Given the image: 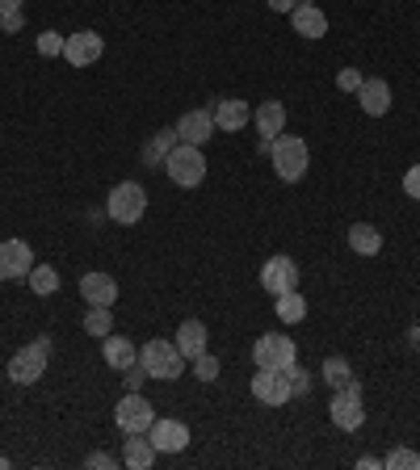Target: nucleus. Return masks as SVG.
<instances>
[{
    "instance_id": "6e6552de",
    "label": "nucleus",
    "mask_w": 420,
    "mask_h": 470,
    "mask_svg": "<svg viewBox=\"0 0 420 470\" xmlns=\"http://www.w3.org/2000/svg\"><path fill=\"white\" fill-rule=\"evenodd\" d=\"M152 420H155V407L147 404L139 391H126L122 395V404L114 407V425H118L126 437H131V433H147Z\"/></svg>"
},
{
    "instance_id": "ddd939ff",
    "label": "nucleus",
    "mask_w": 420,
    "mask_h": 470,
    "mask_svg": "<svg viewBox=\"0 0 420 470\" xmlns=\"http://www.w3.org/2000/svg\"><path fill=\"white\" fill-rule=\"evenodd\" d=\"M147 437H152L155 454H181V449H189V428L181 420H168V415H155Z\"/></svg>"
},
{
    "instance_id": "e433bc0d",
    "label": "nucleus",
    "mask_w": 420,
    "mask_h": 470,
    "mask_svg": "<svg viewBox=\"0 0 420 470\" xmlns=\"http://www.w3.org/2000/svg\"><path fill=\"white\" fill-rule=\"evenodd\" d=\"M122 378H126V391H139V386H144V378H147V370L139 365V361H135L131 370H122Z\"/></svg>"
},
{
    "instance_id": "2f4dec72",
    "label": "nucleus",
    "mask_w": 420,
    "mask_h": 470,
    "mask_svg": "<svg viewBox=\"0 0 420 470\" xmlns=\"http://www.w3.org/2000/svg\"><path fill=\"white\" fill-rule=\"evenodd\" d=\"M64 43H67L64 34H51V30H46V34H38V55H43V59H55V55H64Z\"/></svg>"
},
{
    "instance_id": "b1692460",
    "label": "nucleus",
    "mask_w": 420,
    "mask_h": 470,
    "mask_svg": "<svg viewBox=\"0 0 420 470\" xmlns=\"http://www.w3.org/2000/svg\"><path fill=\"white\" fill-rule=\"evenodd\" d=\"M345 240H349V248H354L357 256H378V252H383V235H378V227H370V223H354V227L345 231Z\"/></svg>"
},
{
    "instance_id": "aec40b11",
    "label": "nucleus",
    "mask_w": 420,
    "mask_h": 470,
    "mask_svg": "<svg viewBox=\"0 0 420 470\" xmlns=\"http://www.w3.org/2000/svg\"><path fill=\"white\" fill-rule=\"evenodd\" d=\"M248 122H253V110H248L240 97H223L219 105H215V126H219V131H244Z\"/></svg>"
},
{
    "instance_id": "0eeeda50",
    "label": "nucleus",
    "mask_w": 420,
    "mask_h": 470,
    "mask_svg": "<svg viewBox=\"0 0 420 470\" xmlns=\"http://www.w3.org/2000/svg\"><path fill=\"white\" fill-rule=\"evenodd\" d=\"M299 361V345L282 332H265V336H256L253 345V365L256 370H286Z\"/></svg>"
},
{
    "instance_id": "a211bd4d",
    "label": "nucleus",
    "mask_w": 420,
    "mask_h": 470,
    "mask_svg": "<svg viewBox=\"0 0 420 470\" xmlns=\"http://www.w3.org/2000/svg\"><path fill=\"white\" fill-rule=\"evenodd\" d=\"M101 357H105V365H110V370H131L135 361H139V345H135V340H126V336H105L101 340Z\"/></svg>"
},
{
    "instance_id": "473e14b6",
    "label": "nucleus",
    "mask_w": 420,
    "mask_h": 470,
    "mask_svg": "<svg viewBox=\"0 0 420 470\" xmlns=\"http://www.w3.org/2000/svg\"><path fill=\"white\" fill-rule=\"evenodd\" d=\"M286 378H290V391H295V395H311V374L303 370L299 361H295V365H286Z\"/></svg>"
},
{
    "instance_id": "f704fd0d",
    "label": "nucleus",
    "mask_w": 420,
    "mask_h": 470,
    "mask_svg": "<svg viewBox=\"0 0 420 470\" xmlns=\"http://www.w3.org/2000/svg\"><path fill=\"white\" fill-rule=\"evenodd\" d=\"M118 466V458H114L110 449H93L89 458H85V470H114Z\"/></svg>"
},
{
    "instance_id": "c85d7f7f",
    "label": "nucleus",
    "mask_w": 420,
    "mask_h": 470,
    "mask_svg": "<svg viewBox=\"0 0 420 470\" xmlns=\"http://www.w3.org/2000/svg\"><path fill=\"white\" fill-rule=\"evenodd\" d=\"M25 0H0V30H9L17 34L25 25V13H22Z\"/></svg>"
},
{
    "instance_id": "a878e982",
    "label": "nucleus",
    "mask_w": 420,
    "mask_h": 470,
    "mask_svg": "<svg viewBox=\"0 0 420 470\" xmlns=\"http://www.w3.org/2000/svg\"><path fill=\"white\" fill-rule=\"evenodd\" d=\"M85 332L97 340H105L114 332V306H89L85 311Z\"/></svg>"
},
{
    "instance_id": "20e7f679",
    "label": "nucleus",
    "mask_w": 420,
    "mask_h": 470,
    "mask_svg": "<svg viewBox=\"0 0 420 470\" xmlns=\"http://www.w3.org/2000/svg\"><path fill=\"white\" fill-rule=\"evenodd\" d=\"M144 210H147V189L139 181H118L110 189V197H105V215L114 223H122V227H135L144 219Z\"/></svg>"
},
{
    "instance_id": "58836bf2",
    "label": "nucleus",
    "mask_w": 420,
    "mask_h": 470,
    "mask_svg": "<svg viewBox=\"0 0 420 470\" xmlns=\"http://www.w3.org/2000/svg\"><path fill=\"white\" fill-rule=\"evenodd\" d=\"M357 470H383V462L378 458H357Z\"/></svg>"
},
{
    "instance_id": "a19ab883",
    "label": "nucleus",
    "mask_w": 420,
    "mask_h": 470,
    "mask_svg": "<svg viewBox=\"0 0 420 470\" xmlns=\"http://www.w3.org/2000/svg\"><path fill=\"white\" fill-rule=\"evenodd\" d=\"M0 470H9V458H0Z\"/></svg>"
},
{
    "instance_id": "4468645a",
    "label": "nucleus",
    "mask_w": 420,
    "mask_h": 470,
    "mask_svg": "<svg viewBox=\"0 0 420 470\" xmlns=\"http://www.w3.org/2000/svg\"><path fill=\"white\" fill-rule=\"evenodd\" d=\"M219 131L215 126V110H185L177 122V135L181 143H194V147H202V143H210V135Z\"/></svg>"
},
{
    "instance_id": "c9c22d12",
    "label": "nucleus",
    "mask_w": 420,
    "mask_h": 470,
    "mask_svg": "<svg viewBox=\"0 0 420 470\" xmlns=\"http://www.w3.org/2000/svg\"><path fill=\"white\" fill-rule=\"evenodd\" d=\"M404 194H408L412 202H420V165H412L408 173H404Z\"/></svg>"
},
{
    "instance_id": "f8f14e48",
    "label": "nucleus",
    "mask_w": 420,
    "mask_h": 470,
    "mask_svg": "<svg viewBox=\"0 0 420 470\" xmlns=\"http://www.w3.org/2000/svg\"><path fill=\"white\" fill-rule=\"evenodd\" d=\"M34 269V252L25 240H0V282H22Z\"/></svg>"
},
{
    "instance_id": "f03ea898",
    "label": "nucleus",
    "mask_w": 420,
    "mask_h": 470,
    "mask_svg": "<svg viewBox=\"0 0 420 470\" xmlns=\"http://www.w3.org/2000/svg\"><path fill=\"white\" fill-rule=\"evenodd\" d=\"M269 165H274L277 181H299L311 165L307 139H303V135H277L274 147H269Z\"/></svg>"
},
{
    "instance_id": "5701e85b",
    "label": "nucleus",
    "mask_w": 420,
    "mask_h": 470,
    "mask_svg": "<svg viewBox=\"0 0 420 470\" xmlns=\"http://www.w3.org/2000/svg\"><path fill=\"white\" fill-rule=\"evenodd\" d=\"M177 349L185 361H194L198 353H206V324L202 319H185L177 328Z\"/></svg>"
},
{
    "instance_id": "cd10ccee",
    "label": "nucleus",
    "mask_w": 420,
    "mask_h": 470,
    "mask_svg": "<svg viewBox=\"0 0 420 470\" xmlns=\"http://www.w3.org/2000/svg\"><path fill=\"white\" fill-rule=\"evenodd\" d=\"M320 378L332 386V391H341V386L349 383V378H354V365H349L345 357H328V361L320 365Z\"/></svg>"
},
{
    "instance_id": "f257e3e1",
    "label": "nucleus",
    "mask_w": 420,
    "mask_h": 470,
    "mask_svg": "<svg viewBox=\"0 0 420 470\" xmlns=\"http://www.w3.org/2000/svg\"><path fill=\"white\" fill-rule=\"evenodd\" d=\"M139 365L155 383H177L181 374H185V357H181L177 340H147L144 349H139Z\"/></svg>"
},
{
    "instance_id": "ea45409f",
    "label": "nucleus",
    "mask_w": 420,
    "mask_h": 470,
    "mask_svg": "<svg viewBox=\"0 0 420 470\" xmlns=\"http://www.w3.org/2000/svg\"><path fill=\"white\" fill-rule=\"evenodd\" d=\"M408 340H412V345H416V349H420V324H416V328H408Z\"/></svg>"
},
{
    "instance_id": "6ab92c4d",
    "label": "nucleus",
    "mask_w": 420,
    "mask_h": 470,
    "mask_svg": "<svg viewBox=\"0 0 420 470\" xmlns=\"http://www.w3.org/2000/svg\"><path fill=\"white\" fill-rule=\"evenodd\" d=\"M155 458H160V454H155V445H152L147 433H131L126 445H122V462H126L131 470H152Z\"/></svg>"
},
{
    "instance_id": "1a4fd4ad",
    "label": "nucleus",
    "mask_w": 420,
    "mask_h": 470,
    "mask_svg": "<svg viewBox=\"0 0 420 470\" xmlns=\"http://www.w3.org/2000/svg\"><path fill=\"white\" fill-rule=\"evenodd\" d=\"M261 290L265 295H286V290H299V265L290 261V256H269L265 265H261Z\"/></svg>"
},
{
    "instance_id": "423d86ee",
    "label": "nucleus",
    "mask_w": 420,
    "mask_h": 470,
    "mask_svg": "<svg viewBox=\"0 0 420 470\" xmlns=\"http://www.w3.org/2000/svg\"><path fill=\"white\" fill-rule=\"evenodd\" d=\"M328 420H332L336 428H345V433H357V428L365 425L362 383H357V378H349V383H345L341 391L332 395V404H328Z\"/></svg>"
},
{
    "instance_id": "412c9836",
    "label": "nucleus",
    "mask_w": 420,
    "mask_h": 470,
    "mask_svg": "<svg viewBox=\"0 0 420 470\" xmlns=\"http://www.w3.org/2000/svg\"><path fill=\"white\" fill-rule=\"evenodd\" d=\"M253 122H256V131H261V139H277V135L286 131V105L282 101H261Z\"/></svg>"
},
{
    "instance_id": "9b49d317",
    "label": "nucleus",
    "mask_w": 420,
    "mask_h": 470,
    "mask_svg": "<svg viewBox=\"0 0 420 470\" xmlns=\"http://www.w3.org/2000/svg\"><path fill=\"white\" fill-rule=\"evenodd\" d=\"M101 55H105V38H101L97 30L67 34V43H64V59H67L72 67H93Z\"/></svg>"
},
{
    "instance_id": "72a5a7b5",
    "label": "nucleus",
    "mask_w": 420,
    "mask_h": 470,
    "mask_svg": "<svg viewBox=\"0 0 420 470\" xmlns=\"http://www.w3.org/2000/svg\"><path fill=\"white\" fill-rule=\"evenodd\" d=\"M362 72H357V67H341V72H336V88H341V93H357V88H362Z\"/></svg>"
},
{
    "instance_id": "4be33fe9",
    "label": "nucleus",
    "mask_w": 420,
    "mask_h": 470,
    "mask_svg": "<svg viewBox=\"0 0 420 470\" xmlns=\"http://www.w3.org/2000/svg\"><path fill=\"white\" fill-rule=\"evenodd\" d=\"M177 143H181L177 126H165V131H155V135H152V143L144 147V165H147V168H165L168 152H173Z\"/></svg>"
},
{
    "instance_id": "4c0bfd02",
    "label": "nucleus",
    "mask_w": 420,
    "mask_h": 470,
    "mask_svg": "<svg viewBox=\"0 0 420 470\" xmlns=\"http://www.w3.org/2000/svg\"><path fill=\"white\" fill-rule=\"evenodd\" d=\"M265 5L274 13H295V9H299V0H265Z\"/></svg>"
},
{
    "instance_id": "f3484780",
    "label": "nucleus",
    "mask_w": 420,
    "mask_h": 470,
    "mask_svg": "<svg viewBox=\"0 0 420 470\" xmlns=\"http://www.w3.org/2000/svg\"><path fill=\"white\" fill-rule=\"evenodd\" d=\"M357 101H362V114L383 118V114H391V85L378 76H365L362 88H357Z\"/></svg>"
},
{
    "instance_id": "2eb2a0df",
    "label": "nucleus",
    "mask_w": 420,
    "mask_h": 470,
    "mask_svg": "<svg viewBox=\"0 0 420 470\" xmlns=\"http://www.w3.org/2000/svg\"><path fill=\"white\" fill-rule=\"evenodd\" d=\"M290 25H295V34L299 38H324L328 34V13L320 9V5H311V0H299V9L290 13Z\"/></svg>"
},
{
    "instance_id": "bb28decb",
    "label": "nucleus",
    "mask_w": 420,
    "mask_h": 470,
    "mask_svg": "<svg viewBox=\"0 0 420 470\" xmlns=\"http://www.w3.org/2000/svg\"><path fill=\"white\" fill-rule=\"evenodd\" d=\"M25 282H30V290H34L38 298H43V295H55V290H59V269L34 261V269H30V277H25Z\"/></svg>"
},
{
    "instance_id": "7ed1b4c3",
    "label": "nucleus",
    "mask_w": 420,
    "mask_h": 470,
    "mask_svg": "<svg viewBox=\"0 0 420 470\" xmlns=\"http://www.w3.org/2000/svg\"><path fill=\"white\" fill-rule=\"evenodd\" d=\"M165 176L173 181V185H181V189L202 185V176H206V155H202V147H194V143H177V147L168 152V160H165Z\"/></svg>"
},
{
    "instance_id": "c756f323",
    "label": "nucleus",
    "mask_w": 420,
    "mask_h": 470,
    "mask_svg": "<svg viewBox=\"0 0 420 470\" xmlns=\"http://www.w3.org/2000/svg\"><path fill=\"white\" fill-rule=\"evenodd\" d=\"M383 470H420V454L416 449H408V445H399V449H391L387 458H383Z\"/></svg>"
},
{
    "instance_id": "7c9ffc66",
    "label": "nucleus",
    "mask_w": 420,
    "mask_h": 470,
    "mask_svg": "<svg viewBox=\"0 0 420 470\" xmlns=\"http://www.w3.org/2000/svg\"><path fill=\"white\" fill-rule=\"evenodd\" d=\"M194 374H198L202 383H215V378H219V357H215V353H198V357H194Z\"/></svg>"
},
{
    "instance_id": "dca6fc26",
    "label": "nucleus",
    "mask_w": 420,
    "mask_h": 470,
    "mask_svg": "<svg viewBox=\"0 0 420 470\" xmlns=\"http://www.w3.org/2000/svg\"><path fill=\"white\" fill-rule=\"evenodd\" d=\"M80 298L89 306H114L118 303V282H114L110 274H97V269H93V274L80 277Z\"/></svg>"
},
{
    "instance_id": "9d476101",
    "label": "nucleus",
    "mask_w": 420,
    "mask_h": 470,
    "mask_svg": "<svg viewBox=\"0 0 420 470\" xmlns=\"http://www.w3.org/2000/svg\"><path fill=\"white\" fill-rule=\"evenodd\" d=\"M253 399L265 407H282L295 399V391H290V378L286 370H256L253 374Z\"/></svg>"
},
{
    "instance_id": "39448f33",
    "label": "nucleus",
    "mask_w": 420,
    "mask_h": 470,
    "mask_svg": "<svg viewBox=\"0 0 420 470\" xmlns=\"http://www.w3.org/2000/svg\"><path fill=\"white\" fill-rule=\"evenodd\" d=\"M46 357H51V340L38 336L34 345H25V349H17L9 357V383L17 386H34V383H43V374H46Z\"/></svg>"
},
{
    "instance_id": "393cba45",
    "label": "nucleus",
    "mask_w": 420,
    "mask_h": 470,
    "mask_svg": "<svg viewBox=\"0 0 420 470\" xmlns=\"http://www.w3.org/2000/svg\"><path fill=\"white\" fill-rule=\"evenodd\" d=\"M274 311L282 324H303V319H307V298H303L299 290H286V295L274 298Z\"/></svg>"
}]
</instances>
